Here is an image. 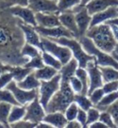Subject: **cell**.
I'll use <instances>...</instances> for the list:
<instances>
[{
	"label": "cell",
	"instance_id": "obj_1",
	"mask_svg": "<svg viewBox=\"0 0 118 128\" xmlns=\"http://www.w3.org/2000/svg\"><path fill=\"white\" fill-rule=\"evenodd\" d=\"M20 20L0 6V60L12 66H23L29 60L21 54L25 39L19 25Z\"/></svg>",
	"mask_w": 118,
	"mask_h": 128
},
{
	"label": "cell",
	"instance_id": "obj_2",
	"mask_svg": "<svg viewBox=\"0 0 118 128\" xmlns=\"http://www.w3.org/2000/svg\"><path fill=\"white\" fill-rule=\"evenodd\" d=\"M98 48L108 54H112L117 44L111 26L106 23L91 27L86 32Z\"/></svg>",
	"mask_w": 118,
	"mask_h": 128
},
{
	"label": "cell",
	"instance_id": "obj_3",
	"mask_svg": "<svg viewBox=\"0 0 118 128\" xmlns=\"http://www.w3.org/2000/svg\"><path fill=\"white\" fill-rule=\"evenodd\" d=\"M75 92L70 84V80H61L60 88L50 99L46 108V113H65L66 108L75 102Z\"/></svg>",
	"mask_w": 118,
	"mask_h": 128
},
{
	"label": "cell",
	"instance_id": "obj_4",
	"mask_svg": "<svg viewBox=\"0 0 118 128\" xmlns=\"http://www.w3.org/2000/svg\"><path fill=\"white\" fill-rule=\"evenodd\" d=\"M79 42L82 45L84 50L91 55H93L96 58V62L100 66H113L118 70V61L111 54L103 50H100L97 47L92 40L83 36L79 39Z\"/></svg>",
	"mask_w": 118,
	"mask_h": 128
},
{
	"label": "cell",
	"instance_id": "obj_5",
	"mask_svg": "<svg viewBox=\"0 0 118 128\" xmlns=\"http://www.w3.org/2000/svg\"><path fill=\"white\" fill-rule=\"evenodd\" d=\"M52 41L55 42L60 45L67 46L71 50L73 58H75L79 62V66L86 68V66L90 61L96 60V58L93 55H91L87 54L84 49L83 48L82 45L79 41L76 38H60L56 39H50Z\"/></svg>",
	"mask_w": 118,
	"mask_h": 128
},
{
	"label": "cell",
	"instance_id": "obj_6",
	"mask_svg": "<svg viewBox=\"0 0 118 128\" xmlns=\"http://www.w3.org/2000/svg\"><path fill=\"white\" fill-rule=\"evenodd\" d=\"M40 41H41L44 51L48 52L56 57L57 58L60 60L62 65L67 63L73 58L71 50L67 46H62L42 36H40Z\"/></svg>",
	"mask_w": 118,
	"mask_h": 128
},
{
	"label": "cell",
	"instance_id": "obj_7",
	"mask_svg": "<svg viewBox=\"0 0 118 128\" xmlns=\"http://www.w3.org/2000/svg\"><path fill=\"white\" fill-rule=\"evenodd\" d=\"M40 84L38 88V96L40 102L45 108L50 99L59 89L61 84V74L58 73L49 80H40Z\"/></svg>",
	"mask_w": 118,
	"mask_h": 128
},
{
	"label": "cell",
	"instance_id": "obj_8",
	"mask_svg": "<svg viewBox=\"0 0 118 128\" xmlns=\"http://www.w3.org/2000/svg\"><path fill=\"white\" fill-rule=\"evenodd\" d=\"M5 88H7L13 93L15 99L21 106H27L33 100L36 96H38V89L25 90L19 88L17 83L14 80L11 81Z\"/></svg>",
	"mask_w": 118,
	"mask_h": 128
},
{
	"label": "cell",
	"instance_id": "obj_9",
	"mask_svg": "<svg viewBox=\"0 0 118 128\" xmlns=\"http://www.w3.org/2000/svg\"><path fill=\"white\" fill-rule=\"evenodd\" d=\"M45 114V110L40 102L39 96H36L34 100L26 106V114L23 119L38 124L40 122L43 121Z\"/></svg>",
	"mask_w": 118,
	"mask_h": 128
},
{
	"label": "cell",
	"instance_id": "obj_10",
	"mask_svg": "<svg viewBox=\"0 0 118 128\" xmlns=\"http://www.w3.org/2000/svg\"><path fill=\"white\" fill-rule=\"evenodd\" d=\"M86 70L89 76V89L88 92H87V96H88L95 89L102 88L104 83L102 73H101V70L96 60H92L87 63Z\"/></svg>",
	"mask_w": 118,
	"mask_h": 128
},
{
	"label": "cell",
	"instance_id": "obj_11",
	"mask_svg": "<svg viewBox=\"0 0 118 128\" xmlns=\"http://www.w3.org/2000/svg\"><path fill=\"white\" fill-rule=\"evenodd\" d=\"M71 11L75 13V20L79 32V38L86 35L87 31L90 28V24L92 21V17L86 6H77L74 8Z\"/></svg>",
	"mask_w": 118,
	"mask_h": 128
},
{
	"label": "cell",
	"instance_id": "obj_12",
	"mask_svg": "<svg viewBox=\"0 0 118 128\" xmlns=\"http://www.w3.org/2000/svg\"><path fill=\"white\" fill-rule=\"evenodd\" d=\"M35 28L40 34V36H45V38L49 39H56L60 38H74L73 33L62 25L53 27V28H44V27L37 25L35 27Z\"/></svg>",
	"mask_w": 118,
	"mask_h": 128
},
{
	"label": "cell",
	"instance_id": "obj_13",
	"mask_svg": "<svg viewBox=\"0 0 118 128\" xmlns=\"http://www.w3.org/2000/svg\"><path fill=\"white\" fill-rule=\"evenodd\" d=\"M28 8L34 13H58L59 9L54 0H28Z\"/></svg>",
	"mask_w": 118,
	"mask_h": 128
},
{
	"label": "cell",
	"instance_id": "obj_14",
	"mask_svg": "<svg viewBox=\"0 0 118 128\" xmlns=\"http://www.w3.org/2000/svg\"><path fill=\"white\" fill-rule=\"evenodd\" d=\"M19 25L23 32L25 42L35 46L36 47H37L40 51L43 52L44 50L42 47L41 41H40V36L37 32V31L36 30L35 27L23 22L22 20L19 21Z\"/></svg>",
	"mask_w": 118,
	"mask_h": 128
},
{
	"label": "cell",
	"instance_id": "obj_15",
	"mask_svg": "<svg viewBox=\"0 0 118 128\" xmlns=\"http://www.w3.org/2000/svg\"><path fill=\"white\" fill-rule=\"evenodd\" d=\"M11 13L13 16H16L19 20H21L23 22H24L32 26H37V24L36 21L35 13L32 12V10L30 9L28 6H14L11 8H6Z\"/></svg>",
	"mask_w": 118,
	"mask_h": 128
},
{
	"label": "cell",
	"instance_id": "obj_16",
	"mask_svg": "<svg viewBox=\"0 0 118 128\" xmlns=\"http://www.w3.org/2000/svg\"><path fill=\"white\" fill-rule=\"evenodd\" d=\"M59 21L63 27H65L70 32H71L74 35V38L76 39H79V32L77 23L75 20V13L71 10L60 12L58 14Z\"/></svg>",
	"mask_w": 118,
	"mask_h": 128
},
{
	"label": "cell",
	"instance_id": "obj_17",
	"mask_svg": "<svg viewBox=\"0 0 118 128\" xmlns=\"http://www.w3.org/2000/svg\"><path fill=\"white\" fill-rule=\"evenodd\" d=\"M92 21L90 24L91 27L105 23L109 20H113L118 17V6H111L104 11L97 12L92 16Z\"/></svg>",
	"mask_w": 118,
	"mask_h": 128
},
{
	"label": "cell",
	"instance_id": "obj_18",
	"mask_svg": "<svg viewBox=\"0 0 118 128\" xmlns=\"http://www.w3.org/2000/svg\"><path fill=\"white\" fill-rule=\"evenodd\" d=\"M36 21L38 26L44 28H53L62 25L58 19V13H35Z\"/></svg>",
	"mask_w": 118,
	"mask_h": 128
},
{
	"label": "cell",
	"instance_id": "obj_19",
	"mask_svg": "<svg viewBox=\"0 0 118 128\" xmlns=\"http://www.w3.org/2000/svg\"><path fill=\"white\" fill-rule=\"evenodd\" d=\"M85 6L89 14L92 16L111 6H118V0H92Z\"/></svg>",
	"mask_w": 118,
	"mask_h": 128
},
{
	"label": "cell",
	"instance_id": "obj_20",
	"mask_svg": "<svg viewBox=\"0 0 118 128\" xmlns=\"http://www.w3.org/2000/svg\"><path fill=\"white\" fill-rule=\"evenodd\" d=\"M43 121L48 122L51 126H53V127H56V128L66 127L67 122H68L65 114L62 112L46 113Z\"/></svg>",
	"mask_w": 118,
	"mask_h": 128
},
{
	"label": "cell",
	"instance_id": "obj_21",
	"mask_svg": "<svg viewBox=\"0 0 118 128\" xmlns=\"http://www.w3.org/2000/svg\"><path fill=\"white\" fill-rule=\"evenodd\" d=\"M78 67V61L75 58H72L68 62L64 64L61 70H59V73L61 74V80H70V79L73 76L75 75V72Z\"/></svg>",
	"mask_w": 118,
	"mask_h": 128
},
{
	"label": "cell",
	"instance_id": "obj_22",
	"mask_svg": "<svg viewBox=\"0 0 118 128\" xmlns=\"http://www.w3.org/2000/svg\"><path fill=\"white\" fill-rule=\"evenodd\" d=\"M16 83H17V85L19 88L25 90L38 89L40 84V81L36 77L34 72L30 73L29 75L27 76L21 81Z\"/></svg>",
	"mask_w": 118,
	"mask_h": 128
},
{
	"label": "cell",
	"instance_id": "obj_23",
	"mask_svg": "<svg viewBox=\"0 0 118 128\" xmlns=\"http://www.w3.org/2000/svg\"><path fill=\"white\" fill-rule=\"evenodd\" d=\"M58 73V70L48 65H45L41 68L34 70L35 76L39 80H49Z\"/></svg>",
	"mask_w": 118,
	"mask_h": 128
},
{
	"label": "cell",
	"instance_id": "obj_24",
	"mask_svg": "<svg viewBox=\"0 0 118 128\" xmlns=\"http://www.w3.org/2000/svg\"><path fill=\"white\" fill-rule=\"evenodd\" d=\"M26 114V106H13L8 116L9 124L23 119Z\"/></svg>",
	"mask_w": 118,
	"mask_h": 128
},
{
	"label": "cell",
	"instance_id": "obj_25",
	"mask_svg": "<svg viewBox=\"0 0 118 128\" xmlns=\"http://www.w3.org/2000/svg\"><path fill=\"white\" fill-rule=\"evenodd\" d=\"M32 72H34V70L24 66H12L11 70L10 72L12 74L13 80L16 82H19Z\"/></svg>",
	"mask_w": 118,
	"mask_h": 128
},
{
	"label": "cell",
	"instance_id": "obj_26",
	"mask_svg": "<svg viewBox=\"0 0 118 128\" xmlns=\"http://www.w3.org/2000/svg\"><path fill=\"white\" fill-rule=\"evenodd\" d=\"M117 99H118V91L111 93L104 94L103 98L100 100V102L96 106H95V107L97 108L100 112L101 111H104L110 105H112L113 102H115Z\"/></svg>",
	"mask_w": 118,
	"mask_h": 128
},
{
	"label": "cell",
	"instance_id": "obj_27",
	"mask_svg": "<svg viewBox=\"0 0 118 128\" xmlns=\"http://www.w3.org/2000/svg\"><path fill=\"white\" fill-rule=\"evenodd\" d=\"M75 76L81 80L83 84V91L81 94L87 96V92H88L89 89V76L86 68L79 66L75 72Z\"/></svg>",
	"mask_w": 118,
	"mask_h": 128
},
{
	"label": "cell",
	"instance_id": "obj_28",
	"mask_svg": "<svg viewBox=\"0 0 118 128\" xmlns=\"http://www.w3.org/2000/svg\"><path fill=\"white\" fill-rule=\"evenodd\" d=\"M104 83L118 80V70L113 66H100Z\"/></svg>",
	"mask_w": 118,
	"mask_h": 128
},
{
	"label": "cell",
	"instance_id": "obj_29",
	"mask_svg": "<svg viewBox=\"0 0 118 128\" xmlns=\"http://www.w3.org/2000/svg\"><path fill=\"white\" fill-rule=\"evenodd\" d=\"M12 105L7 102H0V123L4 125L5 127H10V124L8 122V116L11 112Z\"/></svg>",
	"mask_w": 118,
	"mask_h": 128
},
{
	"label": "cell",
	"instance_id": "obj_30",
	"mask_svg": "<svg viewBox=\"0 0 118 128\" xmlns=\"http://www.w3.org/2000/svg\"><path fill=\"white\" fill-rule=\"evenodd\" d=\"M41 56L45 65L50 66L58 70H60L63 66L59 59H58L56 57H54L53 55H52L51 54H49L48 52H46V51L41 52Z\"/></svg>",
	"mask_w": 118,
	"mask_h": 128
},
{
	"label": "cell",
	"instance_id": "obj_31",
	"mask_svg": "<svg viewBox=\"0 0 118 128\" xmlns=\"http://www.w3.org/2000/svg\"><path fill=\"white\" fill-rule=\"evenodd\" d=\"M75 102L79 106L80 109L87 111L90 108H92L93 106L92 102H91L88 96L83 95L81 93H75Z\"/></svg>",
	"mask_w": 118,
	"mask_h": 128
},
{
	"label": "cell",
	"instance_id": "obj_32",
	"mask_svg": "<svg viewBox=\"0 0 118 128\" xmlns=\"http://www.w3.org/2000/svg\"><path fill=\"white\" fill-rule=\"evenodd\" d=\"M21 54L26 58H32L41 54V51L35 46L25 42L21 49Z\"/></svg>",
	"mask_w": 118,
	"mask_h": 128
},
{
	"label": "cell",
	"instance_id": "obj_33",
	"mask_svg": "<svg viewBox=\"0 0 118 128\" xmlns=\"http://www.w3.org/2000/svg\"><path fill=\"white\" fill-rule=\"evenodd\" d=\"M81 0H58V6L59 9V13L66 11H70L74 8L79 6Z\"/></svg>",
	"mask_w": 118,
	"mask_h": 128
},
{
	"label": "cell",
	"instance_id": "obj_34",
	"mask_svg": "<svg viewBox=\"0 0 118 128\" xmlns=\"http://www.w3.org/2000/svg\"><path fill=\"white\" fill-rule=\"evenodd\" d=\"M0 102H7L12 106H21L15 99L13 93L7 88L0 89Z\"/></svg>",
	"mask_w": 118,
	"mask_h": 128
},
{
	"label": "cell",
	"instance_id": "obj_35",
	"mask_svg": "<svg viewBox=\"0 0 118 128\" xmlns=\"http://www.w3.org/2000/svg\"><path fill=\"white\" fill-rule=\"evenodd\" d=\"M99 120L108 126V128H117L118 127L114 121L112 115L107 111H101Z\"/></svg>",
	"mask_w": 118,
	"mask_h": 128
},
{
	"label": "cell",
	"instance_id": "obj_36",
	"mask_svg": "<svg viewBox=\"0 0 118 128\" xmlns=\"http://www.w3.org/2000/svg\"><path fill=\"white\" fill-rule=\"evenodd\" d=\"M45 65V64L43 61L42 56L41 54H40L36 57H34V58H29L28 62L26 64H24L23 66L26 67H28V68L33 69V70H36V69L41 68V67H43Z\"/></svg>",
	"mask_w": 118,
	"mask_h": 128
},
{
	"label": "cell",
	"instance_id": "obj_37",
	"mask_svg": "<svg viewBox=\"0 0 118 128\" xmlns=\"http://www.w3.org/2000/svg\"><path fill=\"white\" fill-rule=\"evenodd\" d=\"M87 127H88L91 124L98 121L100 115V111L96 108L95 106H92V108L87 111Z\"/></svg>",
	"mask_w": 118,
	"mask_h": 128
},
{
	"label": "cell",
	"instance_id": "obj_38",
	"mask_svg": "<svg viewBox=\"0 0 118 128\" xmlns=\"http://www.w3.org/2000/svg\"><path fill=\"white\" fill-rule=\"evenodd\" d=\"M28 0H0V6L2 8H9L14 6H28Z\"/></svg>",
	"mask_w": 118,
	"mask_h": 128
},
{
	"label": "cell",
	"instance_id": "obj_39",
	"mask_svg": "<svg viewBox=\"0 0 118 128\" xmlns=\"http://www.w3.org/2000/svg\"><path fill=\"white\" fill-rule=\"evenodd\" d=\"M79 109V106L77 105L75 102H72L68 107L66 108V110L65 111V113H64V114H65L67 121H71V120L76 119Z\"/></svg>",
	"mask_w": 118,
	"mask_h": 128
},
{
	"label": "cell",
	"instance_id": "obj_40",
	"mask_svg": "<svg viewBox=\"0 0 118 128\" xmlns=\"http://www.w3.org/2000/svg\"><path fill=\"white\" fill-rule=\"evenodd\" d=\"M104 94L105 93H104L102 88H96L94 90L93 92H91L88 95V96L91 100V102H92L93 106H95L100 102V100L103 98Z\"/></svg>",
	"mask_w": 118,
	"mask_h": 128
},
{
	"label": "cell",
	"instance_id": "obj_41",
	"mask_svg": "<svg viewBox=\"0 0 118 128\" xmlns=\"http://www.w3.org/2000/svg\"><path fill=\"white\" fill-rule=\"evenodd\" d=\"M70 84L75 93H81L83 91V84L81 80L75 75L70 79Z\"/></svg>",
	"mask_w": 118,
	"mask_h": 128
},
{
	"label": "cell",
	"instance_id": "obj_42",
	"mask_svg": "<svg viewBox=\"0 0 118 128\" xmlns=\"http://www.w3.org/2000/svg\"><path fill=\"white\" fill-rule=\"evenodd\" d=\"M36 125L37 124L29 122V121H26L24 119L19 120L18 122H14L10 124V127L12 128H34L36 127Z\"/></svg>",
	"mask_w": 118,
	"mask_h": 128
},
{
	"label": "cell",
	"instance_id": "obj_43",
	"mask_svg": "<svg viewBox=\"0 0 118 128\" xmlns=\"http://www.w3.org/2000/svg\"><path fill=\"white\" fill-rule=\"evenodd\" d=\"M102 88L105 94L117 92V91H118V80L104 83Z\"/></svg>",
	"mask_w": 118,
	"mask_h": 128
},
{
	"label": "cell",
	"instance_id": "obj_44",
	"mask_svg": "<svg viewBox=\"0 0 118 128\" xmlns=\"http://www.w3.org/2000/svg\"><path fill=\"white\" fill-rule=\"evenodd\" d=\"M104 111H107L112 115L117 125H118V99L112 105H110Z\"/></svg>",
	"mask_w": 118,
	"mask_h": 128
},
{
	"label": "cell",
	"instance_id": "obj_45",
	"mask_svg": "<svg viewBox=\"0 0 118 128\" xmlns=\"http://www.w3.org/2000/svg\"><path fill=\"white\" fill-rule=\"evenodd\" d=\"M13 80V76L11 72H6L0 75V89H3L8 84Z\"/></svg>",
	"mask_w": 118,
	"mask_h": 128
},
{
	"label": "cell",
	"instance_id": "obj_46",
	"mask_svg": "<svg viewBox=\"0 0 118 128\" xmlns=\"http://www.w3.org/2000/svg\"><path fill=\"white\" fill-rule=\"evenodd\" d=\"M76 120L82 125L83 127H87V111L79 108L78 111V114H77L76 117Z\"/></svg>",
	"mask_w": 118,
	"mask_h": 128
},
{
	"label": "cell",
	"instance_id": "obj_47",
	"mask_svg": "<svg viewBox=\"0 0 118 128\" xmlns=\"http://www.w3.org/2000/svg\"><path fill=\"white\" fill-rule=\"evenodd\" d=\"M11 68H12V65L6 64L0 60V75L6 72H10L11 70Z\"/></svg>",
	"mask_w": 118,
	"mask_h": 128
},
{
	"label": "cell",
	"instance_id": "obj_48",
	"mask_svg": "<svg viewBox=\"0 0 118 128\" xmlns=\"http://www.w3.org/2000/svg\"><path fill=\"white\" fill-rule=\"evenodd\" d=\"M66 127H67V128H81V127H83V126L78 122V121H77L76 119H75V120L68 121V122H67V124H66Z\"/></svg>",
	"mask_w": 118,
	"mask_h": 128
},
{
	"label": "cell",
	"instance_id": "obj_49",
	"mask_svg": "<svg viewBox=\"0 0 118 128\" xmlns=\"http://www.w3.org/2000/svg\"><path fill=\"white\" fill-rule=\"evenodd\" d=\"M88 127H90V128H108V126L105 125V124L103 123L102 122H100V120L93 122L92 124H91Z\"/></svg>",
	"mask_w": 118,
	"mask_h": 128
},
{
	"label": "cell",
	"instance_id": "obj_50",
	"mask_svg": "<svg viewBox=\"0 0 118 128\" xmlns=\"http://www.w3.org/2000/svg\"><path fill=\"white\" fill-rule=\"evenodd\" d=\"M109 25L111 26V28H112L114 38H115L116 41L118 42V25L117 24H109Z\"/></svg>",
	"mask_w": 118,
	"mask_h": 128
},
{
	"label": "cell",
	"instance_id": "obj_51",
	"mask_svg": "<svg viewBox=\"0 0 118 128\" xmlns=\"http://www.w3.org/2000/svg\"><path fill=\"white\" fill-rule=\"evenodd\" d=\"M36 128H53V126H51L48 122H45V121H41L36 125Z\"/></svg>",
	"mask_w": 118,
	"mask_h": 128
},
{
	"label": "cell",
	"instance_id": "obj_52",
	"mask_svg": "<svg viewBox=\"0 0 118 128\" xmlns=\"http://www.w3.org/2000/svg\"><path fill=\"white\" fill-rule=\"evenodd\" d=\"M106 24H117L118 25V17L115 18V19H113V20H109L105 22Z\"/></svg>",
	"mask_w": 118,
	"mask_h": 128
},
{
	"label": "cell",
	"instance_id": "obj_53",
	"mask_svg": "<svg viewBox=\"0 0 118 128\" xmlns=\"http://www.w3.org/2000/svg\"><path fill=\"white\" fill-rule=\"evenodd\" d=\"M90 1H92V0H81V2H80L79 6H85Z\"/></svg>",
	"mask_w": 118,
	"mask_h": 128
},
{
	"label": "cell",
	"instance_id": "obj_54",
	"mask_svg": "<svg viewBox=\"0 0 118 128\" xmlns=\"http://www.w3.org/2000/svg\"><path fill=\"white\" fill-rule=\"evenodd\" d=\"M112 54L114 57V58H116V60H117V61H118V54H117L115 52H113V51L112 52V54Z\"/></svg>",
	"mask_w": 118,
	"mask_h": 128
},
{
	"label": "cell",
	"instance_id": "obj_55",
	"mask_svg": "<svg viewBox=\"0 0 118 128\" xmlns=\"http://www.w3.org/2000/svg\"><path fill=\"white\" fill-rule=\"evenodd\" d=\"M113 52H115L117 54H118V42H117V46H116V47H115V49H114V50H113Z\"/></svg>",
	"mask_w": 118,
	"mask_h": 128
},
{
	"label": "cell",
	"instance_id": "obj_56",
	"mask_svg": "<svg viewBox=\"0 0 118 128\" xmlns=\"http://www.w3.org/2000/svg\"><path fill=\"white\" fill-rule=\"evenodd\" d=\"M0 128H6V127L4 126V125H3V124L0 123Z\"/></svg>",
	"mask_w": 118,
	"mask_h": 128
},
{
	"label": "cell",
	"instance_id": "obj_57",
	"mask_svg": "<svg viewBox=\"0 0 118 128\" xmlns=\"http://www.w3.org/2000/svg\"><path fill=\"white\" fill-rule=\"evenodd\" d=\"M54 1H58V0H54Z\"/></svg>",
	"mask_w": 118,
	"mask_h": 128
},
{
	"label": "cell",
	"instance_id": "obj_58",
	"mask_svg": "<svg viewBox=\"0 0 118 128\" xmlns=\"http://www.w3.org/2000/svg\"><path fill=\"white\" fill-rule=\"evenodd\" d=\"M117 126H118V125H117Z\"/></svg>",
	"mask_w": 118,
	"mask_h": 128
}]
</instances>
